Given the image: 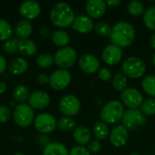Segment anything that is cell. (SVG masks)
Returning a JSON list of instances; mask_svg holds the SVG:
<instances>
[{"label": "cell", "instance_id": "10", "mask_svg": "<svg viewBox=\"0 0 155 155\" xmlns=\"http://www.w3.org/2000/svg\"><path fill=\"white\" fill-rule=\"evenodd\" d=\"M72 81V75L68 70L58 69L54 71L49 76L50 86L56 91L65 89Z\"/></svg>", "mask_w": 155, "mask_h": 155}, {"label": "cell", "instance_id": "8", "mask_svg": "<svg viewBox=\"0 0 155 155\" xmlns=\"http://www.w3.org/2000/svg\"><path fill=\"white\" fill-rule=\"evenodd\" d=\"M59 110L65 117H73L80 112L81 102L74 94L64 95L59 102Z\"/></svg>", "mask_w": 155, "mask_h": 155}, {"label": "cell", "instance_id": "20", "mask_svg": "<svg viewBox=\"0 0 155 155\" xmlns=\"http://www.w3.org/2000/svg\"><path fill=\"white\" fill-rule=\"evenodd\" d=\"M73 137L75 143L79 145H87L91 141V132L86 126L79 125L74 130Z\"/></svg>", "mask_w": 155, "mask_h": 155}, {"label": "cell", "instance_id": "47", "mask_svg": "<svg viewBox=\"0 0 155 155\" xmlns=\"http://www.w3.org/2000/svg\"><path fill=\"white\" fill-rule=\"evenodd\" d=\"M150 44H151V46L155 50V33L152 35L151 37V40H150Z\"/></svg>", "mask_w": 155, "mask_h": 155}, {"label": "cell", "instance_id": "9", "mask_svg": "<svg viewBox=\"0 0 155 155\" xmlns=\"http://www.w3.org/2000/svg\"><path fill=\"white\" fill-rule=\"evenodd\" d=\"M34 125L36 131L42 134H51L57 127V121L54 116L48 113L39 114L34 121Z\"/></svg>", "mask_w": 155, "mask_h": 155}, {"label": "cell", "instance_id": "36", "mask_svg": "<svg viewBox=\"0 0 155 155\" xmlns=\"http://www.w3.org/2000/svg\"><path fill=\"white\" fill-rule=\"evenodd\" d=\"M18 41L16 38L9 39L5 41L3 44V50L6 54H14L17 51V45H18Z\"/></svg>", "mask_w": 155, "mask_h": 155}, {"label": "cell", "instance_id": "35", "mask_svg": "<svg viewBox=\"0 0 155 155\" xmlns=\"http://www.w3.org/2000/svg\"><path fill=\"white\" fill-rule=\"evenodd\" d=\"M94 30L100 36L105 37V36H109L110 35L111 30H112V26L109 24L105 23V22H99L96 25H94Z\"/></svg>", "mask_w": 155, "mask_h": 155}, {"label": "cell", "instance_id": "26", "mask_svg": "<svg viewBox=\"0 0 155 155\" xmlns=\"http://www.w3.org/2000/svg\"><path fill=\"white\" fill-rule=\"evenodd\" d=\"M127 77L123 72H117L112 78L113 87L118 92H124L127 88Z\"/></svg>", "mask_w": 155, "mask_h": 155}, {"label": "cell", "instance_id": "29", "mask_svg": "<svg viewBox=\"0 0 155 155\" xmlns=\"http://www.w3.org/2000/svg\"><path fill=\"white\" fill-rule=\"evenodd\" d=\"M57 128L64 133H69L76 128V123L72 117H62L57 121Z\"/></svg>", "mask_w": 155, "mask_h": 155}, {"label": "cell", "instance_id": "22", "mask_svg": "<svg viewBox=\"0 0 155 155\" xmlns=\"http://www.w3.org/2000/svg\"><path fill=\"white\" fill-rule=\"evenodd\" d=\"M15 35L20 39H28V37L32 35L33 25L28 20L22 19L17 22L15 28Z\"/></svg>", "mask_w": 155, "mask_h": 155}, {"label": "cell", "instance_id": "25", "mask_svg": "<svg viewBox=\"0 0 155 155\" xmlns=\"http://www.w3.org/2000/svg\"><path fill=\"white\" fill-rule=\"evenodd\" d=\"M51 40L55 45L63 48V47H65L69 44L70 36H69L68 33L65 32L64 30L58 29V30H55L52 33Z\"/></svg>", "mask_w": 155, "mask_h": 155}, {"label": "cell", "instance_id": "44", "mask_svg": "<svg viewBox=\"0 0 155 155\" xmlns=\"http://www.w3.org/2000/svg\"><path fill=\"white\" fill-rule=\"evenodd\" d=\"M40 34H41V35H43L44 37H49V36H51L50 30H49L46 26H41V27H40Z\"/></svg>", "mask_w": 155, "mask_h": 155}, {"label": "cell", "instance_id": "18", "mask_svg": "<svg viewBox=\"0 0 155 155\" xmlns=\"http://www.w3.org/2000/svg\"><path fill=\"white\" fill-rule=\"evenodd\" d=\"M72 28L81 34L90 33L94 28V20L88 15H78L75 16V19L72 25Z\"/></svg>", "mask_w": 155, "mask_h": 155}, {"label": "cell", "instance_id": "7", "mask_svg": "<svg viewBox=\"0 0 155 155\" xmlns=\"http://www.w3.org/2000/svg\"><path fill=\"white\" fill-rule=\"evenodd\" d=\"M147 117L139 109H128L121 120L122 124L128 130H136L145 124Z\"/></svg>", "mask_w": 155, "mask_h": 155}, {"label": "cell", "instance_id": "32", "mask_svg": "<svg viewBox=\"0 0 155 155\" xmlns=\"http://www.w3.org/2000/svg\"><path fill=\"white\" fill-rule=\"evenodd\" d=\"M13 35L11 25L5 19H0V41H7Z\"/></svg>", "mask_w": 155, "mask_h": 155}, {"label": "cell", "instance_id": "49", "mask_svg": "<svg viewBox=\"0 0 155 155\" xmlns=\"http://www.w3.org/2000/svg\"><path fill=\"white\" fill-rule=\"evenodd\" d=\"M153 65H154L155 67V53L154 54H153Z\"/></svg>", "mask_w": 155, "mask_h": 155}, {"label": "cell", "instance_id": "28", "mask_svg": "<svg viewBox=\"0 0 155 155\" xmlns=\"http://www.w3.org/2000/svg\"><path fill=\"white\" fill-rule=\"evenodd\" d=\"M127 11L132 16H134V17L143 15L145 12L143 4L141 1H137V0H133L128 3Z\"/></svg>", "mask_w": 155, "mask_h": 155}, {"label": "cell", "instance_id": "14", "mask_svg": "<svg viewBox=\"0 0 155 155\" xmlns=\"http://www.w3.org/2000/svg\"><path fill=\"white\" fill-rule=\"evenodd\" d=\"M41 6L36 1H25L19 5V14L25 20H33L39 16Z\"/></svg>", "mask_w": 155, "mask_h": 155}, {"label": "cell", "instance_id": "1", "mask_svg": "<svg viewBox=\"0 0 155 155\" xmlns=\"http://www.w3.org/2000/svg\"><path fill=\"white\" fill-rule=\"evenodd\" d=\"M109 36L114 45L124 48L130 46L134 42L136 33L132 24L125 21H121L116 23L112 27Z\"/></svg>", "mask_w": 155, "mask_h": 155}, {"label": "cell", "instance_id": "48", "mask_svg": "<svg viewBox=\"0 0 155 155\" xmlns=\"http://www.w3.org/2000/svg\"><path fill=\"white\" fill-rule=\"evenodd\" d=\"M13 155H25L23 153H21V152H16L15 153H14Z\"/></svg>", "mask_w": 155, "mask_h": 155}, {"label": "cell", "instance_id": "37", "mask_svg": "<svg viewBox=\"0 0 155 155\" xmlns=\"http://www.w3.org/2000/svg\"><path fill=\"white\" fill-rule=\"evenodd\" d=\"M11 118V111L5 105H0V124H5Z\"/></svg>", "mask_w": 155, "mask_h": 155}, {"label": "cell", "instance_id": "5", "mask_svg": "<svg viewBox=\"0 0 155 155\" xmlns=\"http://www.w3.org/2000/svg\"><path fill=\"white\" fill-rule=\"evenodd\" d=\"M13 117L16 125L26 128L34 123L35 113L28 104H19L14 109Z\"/></svg>", "mask_w": 155, "mask_h": 155}, {"label": "cell", "instance_id": "23", "mask_svg": "<svg viewBox=\"0 0 155 155\" xmlns=\"http://www.w3.org/2000/svg\"><path fill=\"white\" fill-rule=\"evenodd\" d=\"M93 132L96 140L103 141V140H106L107 138H109L111 130L107 124H105L103 121H97L94 124Z\"/></svg>", "mask_w": 155, "mask_h": 155}, {"label": "cell", "instance_id": "21", "mask_svg": "<svg viewBox=\"0 0 155 155\" xmlns=\"http://www.w3.org/2000/svg\"><path fill=\"white\" fill-rule=\"evenodd\" d=\"M17 51L24 56H33L37 52V46L30 39H20L18 41Z\"/></svg>", "mask_w": 155, "mask_h": 155}, {"label": "cell", "instance_id": "50", "mask_svg": "<svg viewBox=\"0 0 155 155\" xmlns=\"http://www.w3.org/2000/svg\"><path fill=\"white\" fill-rule=\"evenodd\" d=\"M130 155H141V154H139L138 153H131Z\"/></svg>", "mask_w": 155, "mask_h": 155}, {"label": "cell", "instance_id": "41", "mask_svg": "<svg viewBox=\"0 0 155 155\" xmlns=\"http://www.w3.org/2000/svg\"><path fill=\"white\" fill-rule=\"evenodd\" d=\"M36 81L39 84H46L47 83H49V76L45 74H40L37 75Z\"/></svg>", "mask_w": 155, "mask_h": 155}, {"label": "cell", "instance_id": "42", "mask_svg": "<svg viewBox=\"0 0 155 155\" xmlns=\"http://www.w3.org/2000/svg\"><path fill=\"white\" fill-rule=\"evenodd\" d=\"M38 143H39V144H43V146L45 147L48 143H50V142H49L48 137L43 134V135L38 136Z\"/></svg>", "mask_w": 155, "mask_h": 155}, {"label": "cell", "instance_id": "15", "mask_svg": "<svg viewBox=\"0 0 155 155\" xmlns=\"http://www.w3.org/2000/svg\"><path fill=\"white\" fill-rule=\"evenodd\" d=\"M79 66L85 74H93L100 69V61L95 55L85 54L79 58Z\"/></svg>", "mask_w": 155, "mask_h": 155}, {"label": "cell", "instance_id": "11", "mask_svg": "<svg viewBox=\"0 0 155 155\" xmlns=\"http://www.w3.org/2000/svg\"><path fill=\"white\" fill-rule=\"evenodd\" d=\"M121 99L124 104L130 109H138L143 103V97L142 94L135 88L128 87L122 92Z\"/></svg>", "mask_w": 155, "mask_h": 155}, {"label": "cell", "instance_id": "24", "mask_svg": "<svg viewBox=\"0 0 155 155\" xmlns=\"http://www.w3.org/2000/svg\"><path fill=\"white\" fill-rule=\"evenodd\" d=\"M42 155H69V151L63 143H50L44 148Z\"/></svg>", "mask_w": 155, "mask_h": 155}, {"label": "cell", "instance_id": "46", "mask_svg": "<svg viewBox=\"0 0 155 155\" xmlns=\"http://www.w3.org/2000/svg\"><path fill=\"white\" fill-rule=\"evenodd\" d=\"M7 89V85L5 82H0V95L4 94Z\"/></svg>", "mask_w": 155, "mask_h": 155}, {"label": "cell", "instance_id": "33", "mask_svg": "<svg viewBox=\"0 0 155 155\" xmlns=\"http://www.w3.org/2000/svg\"><path fill=\"white\" fill-rule=\"evenodd\" d=\"M142 113L147 117V116H153L155 114V98L150 97L143 101L142 106H141Z\"/></svg>", "mask_w": 155, "mask_h": 155}, {"label": "cell", "instance_id": "6", "mask_svg": "<svg viewBox=\"0 0 155 155\" xmlns=\"http://www.w3.org/2000/svg\"><path fill=\"white\" fill-rule=\"evenodd\" d=\"M77 60V53L74 48L65 46L56 51L54 55V64L61 69H67L74 65Z\"/></svg>", "mask_w": 155, "mask_h": 155}, {"label": "cell", "instance_id": "34", "mask_svg": "<svg viewBox=\"0 0 155 155\" xmlns=\"http://www.w3.org/2000/svg\"><path fill=\"white\" fill-rule=\"evenodd\" d=\"M54 63V56L49 54H42L36 58V64L38 65L39 68L42 69L50 68Z\"/></svg>", "mask_w": 155, "mask_h": 155}, {"label": "cell", "instance_id": "13", "mask_svg": "<svg viewBox=\"0 0 155 155\" xmlns=\"http://www.w3.org/2000/svg\"><path fill=\"white\" fill-rule=\"evenodd\" d=\"M123 58V50L121 47L111 44L107 45L102 53L103 61L108 65H115Z\"/></svg>", "mask_w": 155, "mask_h": 155}, {"label": "cell", "instance_id": "19", "mask_svg": "<svg viewBox=\"0 0 155 155\" xmlns=\"http://www.w3.org/2000/svg\"><path fill=\"white\" fill-rule=\"evenodd\" d=\"M29 68V63L26 59L21 58V57H16L13 59L8 64H7V69L9 73L15 74V75H20L25 74Z\"/></svg>", "mask_w": 155, "mask_h": 155}, {"label": "cell", "instance_id": "12", "mask_svg": "<svg viewBox=\"0 0 155 155\" xmlns=\"http://www.w3.org/2000/svg\"><path fill=\"white\" fill-rule=\"evenodd\" d=\"M129 138V132L126 127L123 124H118L114 126L110 132L109 140L112 145L114 147H123L124 146Z\"/></svg>", "mask_w": 155, "mask_h": 155}, {"label": "cell", "instance_id": "39", "mask_svg": "<svg viewBox=\"0 0 155 155\" xmlns=\"http://www.w3.org/2000/svg\"><path fill=\"white\" fill-rule=\"evenodd\" d=\"M98 76H99V78L103 81V82H110V81H112V73H111V71L108 69V68H105V67H104V68H101L100 70H99V72H98Z\"/></svg>", "mask_w": 155, "mask_h": 155}, {"label": "cell", "instance_id": "27", "mask_svg": "<svg viewBox=\"0 0 155 155\" xmlns=\"http://www.w3.org/2000/svg\"><path fill=\"white\" fill-rule=\"evenodd\" d=\"M30 94L28 87L23 84L17 85L13 91V97L19 104H25V102L28 100Z\"/></svg>", "mask_w": 155, "mask_h": 155}, {"label": "cell", "instance_id": "30", "mask_svg": "<svg viewBox=\"0 0 155 155\" xmlns=\"http://www.w3.org/2000/svg\"><path fill=\"white\" fill-rule=\"evenodd\" d=\"M143 19L148 29L155 31V6H150L147 10H145Z\"/></svg>", "mask_w": 155, "mask_h": 155}, {"label": "cell", "instance_id": "38", "mask_svg": "<svg viewBox=\"0 0 155 155\" xmlns=\"http://www.w3.org/2000/svg\"><path fill=\"white\" fill-rule=\"evenodd\" d=\"M86 148H87V150L89 151V153L91 154H95V153H98L101 151L102 145H101V143H100V142L98 140H92L87 144Z\"/></svg>", "mask_w": 155, "mask_h": 155}, {"label": "cell", "instance_id": "40", "mask_svg": "<svg viewBox=\"0 0 155 155\" xmlns=\"http://www.w3.org/2000/svg\"><path fill=\"white\" fill-rule=\"evenodd\" d=\"M69 155H91L89 153V151L87 150V148L85 146H75L74 147L70 152H69Z\"/></svg>", "mask_w": 155, "mask_h": 155}, {"label": "cell", "instance_id": "16", "mask_svg": "<svg viewBox=\"0 0 155 155\" xmlns=\"http://www.w3.org/2000/svg\"><path fill=\"white\" fill-rule=\"evenodd\" d=\"M50 96L45 91H35L28 98V104L34 110H43L50 104Z\"/></svg>", "mask_w": 155, "mask_h": 155}, {"label": "cell", "instance_id": "17", "mask_svg": "<svg viewBox=\"0 0 155 155\" xmlns=\"http://www.w3.org/2000/svg\"><path fill=\"white\" fill-rule=\"evenodd\" d=\"M107 5L104 0H88L85 3V10L89 17L100 18L106 12Z\"/></svg>", "mask_w": 155, "mask_h": 155}, {"label": "cell", "instance_id": "3", "mask_svg": "<svg viewBox=\"0 0 155 155\" xmlns=\"http://www.w3.org/2000/svg\"><path fill=\"white\" fill-rule=\"evenodd\" d=\"M124 112V105L121 102L112 100L105 104L102 108L100 119L107 124H115L122 120Z\"/></svg>", "mask_w": 155, "mask_h": 155}, {"label": "cell", "instance_id": "4", "mask_svg": "<svg viewBox=\"0 0 155 155\" xmlns=\"http://www.w3.org/2000/svg\"><path fill=\"white\" fill-rule=\"evenodd\" d=\"M122 71L126 77L138 79L145 74L146 65L141 58L137 56H130L124 61Z\"/></svg>", "mask_w": 155, "mask_h": 155}, {"label": "cell", "instance_id": "31", "mask_svg": "<svg viewBox=\"0 0 155 155\" xmlns=\"http://www.w3.org/2000/svg\"><path fill=\"white\" fill-rule=\"evenodd\" d=\"M142 87L148 95L155 98V75L146 76L142 82Z\"/></svg>", "mask_w": 155, "mask_h": 155}, {"label": "cell", "instance_id": "43", "mask_svg": "<svg viewBox=\"0 0 155 155\" xmlns=\"http://www.w3.org/2000/svg\"><path fill=\"white\" fill-rule=\"evenodd\" d=\"M6 66H7V64H6L5 58L2 54H0V74L5 72V70L6 69Z\"/></svg>", "mask_w": 155, "mask_h": 155}, {"label": "cell", "instance_id": "2", "mask_svg": "<svg viewBox=\"0 0 155 155\" xmlns=\"http://www.w3.org/2000/svg\"><path fill=\"white\" fill-rule=\"evenodd\" d=\"M75 15L70 5L59 2L53 5L50 11L51 22L59 28H65L73 25Z\"/></svg>", "mask_w": 155, "mask_h": 155}, {"label": "cell", "instance_id": "45", "mask_svg": "<svg viewBox=\"0 0 155 155\" xmlns=\"http://www.w3.org/2000/svg\"><path fill=\"white\" fill-rule=\"evenodd\" d=\"M105 3L109 6L115 7V6H117V5H119L121 4V1L120 0H107V1H105Z\"/></svg>", "mask_w": 155, "mask_h": 155}]
</instances>
